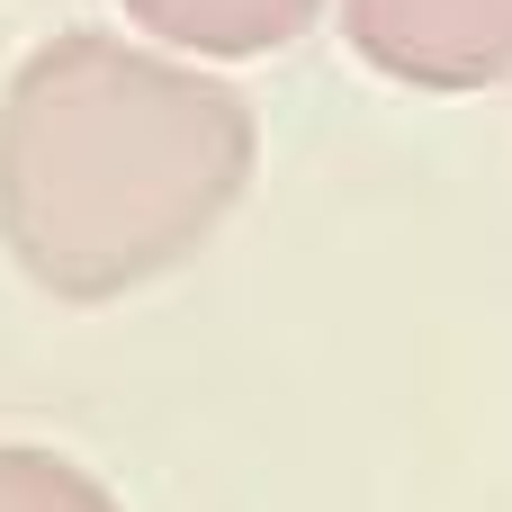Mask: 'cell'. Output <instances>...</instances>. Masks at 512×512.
Segmentation results:
<instances>
[{
    "label": "cell",
    "instance_id": "cell-1",
    "mask_svg": "<svg viewBox=\"0 0 512 512\" xmlns=\"http://www.w3.org/2000/svg\"><path fill=\"white\" fill-rule=\"evenodd\" d=\"M252 171V99L126 36H45L0 90V252L63 306H117L180 270Z\"/></svg>",
    "mask_w": 512,
    "mask_h": 512
},
{
    "label": "cell",
    "instance_id": "cell-2",
    "mask_svg": "<svg viewBox=\"0 0 512 512\" xmlns=\"http://www.w3.org/2000/svg\"><path fill=\"white\" fill-rule=\"evenodd\" d=\"M342 27L405 90H486L512 72V0H342Z\"/></svg>",
    "mask_w": 512,
    "mask_h": 512
},
{
    "label": "cell",
    "instance_id": "cell-3",
    "mask_svg": "<svg viewBox=\"0 0 512 512\" xmlns=\"http://www.w3.org/2000/svg\"><path fill=\"white\" fill-rule=\"evenodd\" d=\"M126 18L144 36H162V54H198V63H243V54H279L297 45L324 0H126Z\"/></svg>",
    "mask_w": 512,
    "mask_h": 512
},
{
    "label": "cell",
    "instance_id": "cell-4",
    "mask_svg": "<svg viewBox=\"0 0 512 512\" xmlns=\"http://www.w3.org/2000/svg\"><path fill=\"white\" fill-rule=\"evenodd\" d=\"M0 512H117V495L63 450L0 441Z\"/></svg>",
    "mask_w": 512,
    "mask_h": 512
}]
</instances>
